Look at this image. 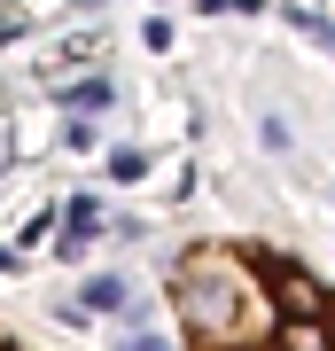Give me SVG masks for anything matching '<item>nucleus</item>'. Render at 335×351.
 Masks as SVG:
<instances>
[{"label": "nucleus", "mask_w": 335, "mask_h": 351, "mask_svg": "<svg viewBox=\"0 0 335 351\" xmlns=\"http://www.w3.org/2000/svg\"><path fill=\"white\" fill-rule=\"evenodd\" d=\"M258 133H265V149H273V156L288 149V117H281V110H265V117H258Z\"/></svg>", "instance_id": "obj_7"}, {"label": "nucleus", "mask_w": 335, "mask_h": 351, "mask_svg": "<svg viewBox=\"0 0 335 351\" xmlns=\"http://www.w3.org/2000/svg\"><path fill=\"white\" fill-rule=\"evenodd\" d=\"M258 265H265V289H273V313H281V320H320V313H335V297L304 274L297 258H258Z\"/></svg>", "instance_id": "obj_1"}, {"label": "nucleus", "mask_w": 335, "mask_h": 351, "mask_svg": "<svg viewBox=\"0 0 335 351\" xmlns=\"http://www.w3.org/2000/svg\"><path fill=\"white\" fill-rule=\"evenodd\" d=\"M86 250H94V234H86V226H62V234H55V258H62V265H78Z\"/></svg>", "instance_id": "obj_5"}, {"label": "nucleus", "mask_w": 335, "mask_h": 351, "mask_svg": "<svg viewBox=\"0 0 335 351\" xmlns=\"http://www.w3.org/2000/svg\"><path fill=\"white\" fill-rule=\"evenodd\" d=\"M117 304H125V281L117 274H94L86 281V313H117Z\"/></svg>", "instance_id": "obj_3"}, {"label": "nucleus", "mask_w": 335, "mask_h": 351, "mask_svg": "<svg viewBox=\"0 0 335 351\" xmlns=\"http://www.w3.org/2000/svg\"><path fill=\"white\" fill-rule=\"evenodd\" d=\"M110 172H117V180H140V172H149V156H140V149H117Z\"/></svg>", "instance_id": "obj_8"}, {"label": "nucleus", "mask_w": 335, "mask_h": 351, "mask_svg": "<svg viewBox=\"0 0 335 351\" xmlns=\"http://www.w3.org/2000/svg\"><path fill=\"white\" fill-rule=\"evenodd\" d=\"M94 219H101V203L94 195H71V219H62V226H86V234H94Z\"/></svg>", "instance_id": "obj_9"}, {"label": "nucleus", "mask_w": 335, "mask_h": 351, "mask_svg": "<svg viewBox=\"0 0 335 351\" xmlns=\"http://www.w3.org/2000/svg\"><path fill=\"white\" fill-rule=\"evenodd\" d=\"M281 16H288V24H297L304 39H320V47H327V39H335V24H327L320 8H281Z\"/></svg>", "instance_id": "obj_4"}, {"label": "nucleus", "mask_w": 335, "mask_h": 351, "mask_svg": "<svg viewBox=\"0 0 335 351\" xmlns=\"http://www.w3.org/2000/svg\"><path fill=\"white\" fill-rule=\"evenodd\" d=\"M273 351H335V313H320V320H281V328H273Z\"/></svg>", "instance_id": "obj_2"}, {"label": "nucleus", "mask_w": 335, "mask_h": 351, "mask_svg": "<svg viewBox=\"0 0 335 351\" xmlns=\"http://www.w3.org/2000/svg\"><path fill=\"white\" fill-rule=\"evenodd\" d=\"M0 274H16V250H8V242H0Z\"/></svg>", "instance_id": "obj_12"}, {"label": "nucleus", "mask_w": 335, "mask_h": 351, "mask_svg": "<svg viewBox=\"0 0 335 351\" xmlns=\"http://www.w3.org/2000/svg\"><path fill=\"white\" fill-rule=\"evenodd\" d=\"M117 351H172V343H164V336H125Z\"/></svg>", "instance_id": "obj_10"}, {"label": "nucleus", "mask_w": 335, "mask_h": 351, "mask_svg": "<svg viewBox=\"0 0 335 351\" xmlns=\"http://www.w3.org/2000/svg\"><path fill=\"white\" fill-rule=\"evenodd\" d=\"M71 101H78V110H101V101H110V78H78Z\"/></svg>", "instance_id": "obj_6"}, {"label": "nucleus", "mask_w": 335, "mask_h": 351, "mask_svg": "<svg viewBox=\"0 0 335 351\" xmlns=\"http://www.w3.org/2000/svg\"><path fill=\"white\" fill-rule=\"evenodd\" d=\"M219 8H234V0H195V16H219Z\"/></svg>", "instance_id": "obj_11"}]
</instances>
